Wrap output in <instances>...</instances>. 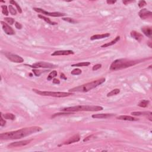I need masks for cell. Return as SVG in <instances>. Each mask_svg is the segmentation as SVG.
Masks as SVG:
<instances>
[{
	"label": "cell",
	"instance_id": "cell-33",
	"mask_svg": "<svg viewBox=\"0 0 152 152\" xmlns=\"http://www.w3.org/2000/svg\"><path fill=\"white\" fill-rule=\"evenodd\" d=\"M69 114H73L72 112H65V113H55L53 115V116H52V118H54L55 117H58V116H61L64 115H66Z\"/></svg>",
	"mask_w": 152,
	"mask_h": 152
},
{
	"label": "cell",
	"instance_id": "cell-41",
	"mask_svg": "<svg viewBox=\"0 0 152 152\" xmlns=\"http://www.w3.org/2000/svg\"><path fill=\"white\" fill-rule=\"evenodd\" d=\"M134 2V1H123V2L125 5H127L128 4L131 3V2Z\"/></svg>",
	"mask_w": 152,
	"mask_h": 152
},
{
	"label": "cell",
	"instance_id": "cell-44",
	"mask_svg": "<svg viewBox=\"0 0 152 152\" xmlns=\"http://www.w3.org/2000/svg\"><path fill=\"white\" fill-rule=\"evenodd\" d=\"M151 44H152V43L150 42H149V44H148V45H149V47H150V48H152V45H151Z\"/></svg>",
	"mask_w": 152,
	"mask_h": 152
},
{
	"label": "cell",
	"instance_id": "cell-2",
	"mask_svg": "<svg viewBox=\"0 0 152 152\" xmlns=\"http://www.w3.org/2000/svg\"><path fill=\"white\" fill-rule=\"evenodd\" d=\"M140 63V61L130 60L128 59H118L112 62L110 66L111 71H118L127 69Z\"/></svg>",
	"mask_w": 152,
	"mask_h": 152
},
{
	"label": "cell",
	"instance_id": "cell-27",
	"mask_svg": "<svg viewBox=\"0 0 152 152\" xmlns=\"http://www.w3.org/2000/svg\"><path fill=\"white\" fill-rule=\"evenodd\" d=\"M10 3L11 4L14 5H15V7H16L17 10L19 12V13H22V10H21V8L20 7V5H19L17 3L16 1H14V0H13V1H10Z\"/></svg>",
	"mask_w": 152,
	"mask_h": 152
},
{
	"label": "cell",
	"instance_id": "cell-26",
	"mask_svg": "<svg viewBox=\"0 0 152 152\" xmlns=\"http://www.w3.org/2000/svg\"><path fill=\"white\" fill-rule=\"evenodd\" d=\"M149 103V101L147 100H143L138 103V106L141 108H146Z\"/></svg>",
	"mask_w": 152,
	"mask_h": 152
},
{
	"label": "cell",
	"instance_id": "cell-36",
	"mask_svg": "<svg viewBox=\"0 0 152 152\" xmlns=\"http://www.w3.org/2000/svg\"><path fill=\"white\" fill-rule=\"evenodd\" d=\"M6 124V121L5 119H4L3 117L1 115V121H0V125L1 127H4Z\"/></svg>",
	"mask_w": 152,
	"mask_h": 152
},
{
	"label": "cell",
	"instance_id": "cell-42",
	"mask_svg": "<svg viewBox=\"0 0 152 152\" xmlns=\"http://www.w3.org/2000/svg\"><path fill=\"white\" fill-rule=\"evenodd\" d=\"M106 2H107L108 4H115L116 2V1H111V0H108V1H106Z\"/></svg>",
	"mask_w": 152,
	"mask_h": 152
},
{
	"label": "cell",
	"instance_id": "cell-19",
	"mask_svg": "<svg viewBox=\"0 0 152 152\" xmlns=\"http://www.w3.org/2000/svg\"><path fill=\"white\" fill-rule=\"evenodd\" d=\"M142 31L143 33L145 34L146 36L149 37V38H151L152 35V30L150 27H148V26H145L142 28Z\"/></svg>",
	"mask_w": 152,
	"mask_h": 152
},
{
	"label": "cell",
	"instance_id": "cell-35",
	"mask_svg": "<svg viewBox=\"0 0 152 152\" xmlns=\"http://www.w3.org/2000/svg\"><path fill=\"white\" fill-rule=\"evenodd\" d=\"M146 5L147 3L145 1L142 0V1H140L139 2H138V7H139L140 8H143V7H144V6Z\"/></svg>",
	"mask_w": 152,
	"mask_h": 152
},
{
	"label": "cell",
	"instance_id": "cell-20",
	"mask_svg": "<svg viewBox=\"0 0 152 152\" xmlns=\"http://www.w3.org/2000/svg\"><path fill=\"white\" fill-rule=\"evenodd\" d=\"M119 40H120V36H117V38H115V39H113V40H112V41L110 42L107 43V44H104V45H102L101 47L102 48H106V47H108V46H112V45H114V44H115L116 43L118 42L119 41Z\"/></svg>",
	"mask_w": 152,
	"mask_h": 152
},
{
	"label": "cell",
	"instance_id": "cell-40",
	"mask_svg": "<svg viewBox=\"0 0 152 152\" xmlns=\"http://www.w3.org/2000/svg\"><path fill=\"white\" fill-rule=\"evenodd\" d=\"M53 83L54 84H59L60 83V81H59L58 79L57 78H54L53 80Z\"/></svg>",
	"mask_w": 152,
	"mask_h": 152
},
{
	"label": "cell",
	"instance_id": "cell-39",
	"mask_svg": "<svg viewBox=\"0 0 152 152\" xmlns=\"http://www.w3.org/2000/svg\"><path fill=\"white\" fill-rule=\"evenodd\" d=\"M93 137V135H91V136H88V137H87L86 138H84V139L83 140V142H87V141L90 140L91 138H92Z\"/></svg>",
	"mask_w": 152,
	"mask_h": 152
},
{
	"label": "cell",
	"instance_id": "cell-15",
	"mask_svg": "<svg viewBox=\"0 0 152 152\" xmlns=\"http://www.w3.org/2000/svg\"><path fill=\"white\" fill-rule=\"evenodd\" d=\"M130 35L132 37L133 39H134L135 40H137L138 42H141L143 38V34H142L141 33H138V32H136V31L133 30L132 32H131L130 33Z\"/></svg>",
	"mask_w": 152,
	"mask_h": 152
},
{
	"label": "cell",
	"instance_id": "cell-25",
	"mask_svg": "<svg viewBox=\"0 0 152 152\" xmlns=\"http://www.w3.org/2000/svg\"><path fill=\"white\" fill-rule=\"evenodd\" d=\"M57 74H58V73H57V71H55V70L51 71V72L49 74L48 76L47 80H48V81L52 80V78H54L57 76Z\"/></svg>",
	"mask_w": 152,
	"mask_h": 152
},
{
	"label": "cell",
	"instance_id": "cell-5",
	"mask_svg": "<svg viewBox=\"0 0 152 152\" xmlns=\"http://www.w3.org/2000/svg\"><path fill=\"white\" fill-rule=\"evenodd\" d=\"M32 90L36 94L44 96H51L55 98H65L73 94L72 92H48V91H41L36 89Z\"/></svg>",
	"mask_w": 152,
	"mask_h": 152
},
{
	"label": "cell",
	"instance_id": "cell-1",
	"mask_svg": "<svg viewBox=\"0 0 152 152\" xmlns=\"http://www.w3.org/2000/svg\"><path fill=\"white\" fill-rule=\"evenodd\" d=\"M42 129L39 127L34 126L31 127L23 128L16 131H10V132H4L0 135V139L2 140H17L23 137H27L35 132L42 131Z\"/></svg>",
	"mask_w": 152,
	"mask_h": 152
},
{
	"label": "cell",
	"instance_id": "cell-31",
	"mask_svg": "<svg viewBox=\"0 0 152 152\" xmlns=\"http://www.w3.org/2000/svg\"><path fill=\"white\" fill-rule=\"evenodd\" d=\"M62 19H63L64 21H67V22H69V23H71V24H74V23H77V21L76 20H75L74 19H71V18H70V17L63 18Z\"/></svg>",
	"mask_w": 152,
	"mask_h": 152
},
{
	"label": "cell",
	"instance_id": "cell-23",
	"mask_svg": "<svg viewBox=\"0 0 152 152\" xmlns=\"http://www.w3.org/2000/svg\"><path fill=\"white\" fill-rule=\"evenodd\" d=\"M119 93H120V90L118 89V88H115V89L112 90V91L109 92V93L107 94V97L113 96L117 95V94H119Z\"/></svg>",
	"mask_w": 152,
	"mask_h": 152
},
{
	"label": "cell",
	"instance_id": "cell-14",
	"mask_svg": "<svg viewBox=\"0 0 152 152\" xmlns=\"http://www.w3.org/2000/svg\"><path fill=\"white\" fill-rule=\"evenodd\" d=\"M114 115L113 113H98V114H94L92 116V118H96V119H104V118H110Z\"/></svg>",
	"mask_w": 152,
	"mask_h": 152
},
{
	"label": "cell",
	"instance_id": "cell-24",
	"mask_svg": "<svg viewBox=\"0 0 152 152\" xmlns=\"http://www.w3.org/2000/svg\"><path fill=\"white\" fill-rule=\"evenodd\" d=\"M90 65V63L89 62H82L77 64H74L71 65V67H87Z\"/></svg>",
	"mask_w": 152,
	"mask_h": 152
},
{
	"label": "cell",
	"instance_id": "cell-22",
	"mask_svg": "<svg viewBox=\"0 0 152 152\" xmlns=\"http://www.w3.org/2000/svg\"><path fill=\"white\" fill-rule=\"evenodd\" d=\"M1 115L3 117V118L5 119H10V120H14L15 118V116L13 113H5V114H2L1 113Z\"/></svg>",
	"mask_w": 152,
	"mask_h": 152
},
{
	"label": "cell",
	"instance_id": "cell-37",
	"mask_svg": "<svg viewBox=\"0 0 152 152\" xmlns=\"http://www.w3.org/2000/svg\"><path fill=\"white\" fill-rule=\"evenodd\" d=\"M33 73L34 74V75H35V76H37V77L40 76V74L42 73L41 71H40V70H36V69H34V70H33Z\"/></svg>",
	"mask_w": 152,
	"mask_h": 152
},
{
	"label": "cell",
	"instance_id": "cell-34",
	"mask_svg": "<svg viewBox=\"0 0 152 152\" xmlns=\"http://www.w3.org/2000/svg\"><path fill=\"white\" fill-rule=\"evenodd\" d=\"M101 67H102V64H96V65H94V66L93 67V68H92V70H93V71H97V70L100 69Z\"/></svg>",
	"mask_w": 152,
	"mask_h": 152
},
{
	"label": "cell",
	"instance_id": "cell-3",
	"mask_svg": "<svg viewBox=\"0 0 152 152\" xmlns=\"http://www.w3.org/2000/svg\"><path fill=\"white\" fill-rule=\"evenodd\" d=\"M105 80H106L105 78H102L99 80H94L84 84L71 88L69 90V92H87L105 83Z\"/></svg>",
	"mask_w": 152,
	"mask_h": 152
},
{
	"label": "cell",
	"instance_id": "cell-16",
	"mask_svg": "<svg viewBox=\"0 0 152 152\" xmlns=\"http://www.w3.org/2000/svg\"><path fill=\"white\" fill-rule=\"evenodd\" d=\"M80 136L78 134H76L74 136H73V137H71V138H70V139L68 140L66 142L63 144V145H68V144H72V143H76V142H78V141H80Z\"/></svg>",
	"mask_w": 152,
	"mask_h": 152
},
{
	"label": "cell",
	"instance_id": "cell-4",
	"mask_svg": "<svg viewBox=\"0 0 152 152\" xmlns=\"http://www.w3.org/2000/svg\"><path fill=\"white\" fill-rule=\"evenodd\" d=\"M103 107L100 106H90V105H78V106H71V107L64 108L62 109L63 112H74L80 111H88V112H98L102 111Z\"/></svg>",
	"mask_w": 152,
	"mask_h": 152
},
{
	"label": "cell",
	"instance_id": "cell-21",
	"mask_svg": "<svg viewBox=\"0 0 152 152\" xmlns=\"http://www.w3.org/2000/svg\"><path fill=\"white\" fill-rule=\"evenodd\" d=\"M38 17H39L40 18V19H42V20H44V21H45L46 23H47L48 24H49V25H57V24H58L57 23L54 22V21H51V20H50V19H49V18L46 17L44 16V15H38Z\"/></svg>",
	"mask_w": 152,
	"mask_h": 152
},
{
	"label": "cell",
	"instance_id": "cell-17",
	"mask_svg": "<svg viewBox=\"0 0 152 152\" xmlns=\"http://www.w3.org/2000/svg\"><path fill=\"white\" fill-rule=\"evenodd\" d=\"M117 118L118 119H119V120L128 121H136L138 120V119H137V118L128 115H121L117 117Z\"/></svg>",
	"mask_w": 152,
	"mask_h": 152
},
{
	"label": "cell",
	"instance_id": "cell-9",
	"mask_svg": "<svg viewBox=\"0 0 152 152\" xmlns=\"http://www.w3.org/2000/svg\"><path fill=\"white\" fill-rule=\"evenodd\" d=\"M32 142V140H23L20 141V142H14V143H11L8 145V147H21V146H25L29 144L30 142Z\"/></svg>",
	"mask_w": 152,
	"mask_h": 152
},
{
	"label": "cell",
	"instance_id": "cell-10",
	"mask_svg": "<svg viewBox=\"0 0 152 152\" xmlns=\"http://www.w3.org/2000/svg\"><path fill=\"white\" fill-rule=\"evenodd\" d=\"M1 25H2V29H3V30L4 31V32L6 34H8V35H13V34H15L14 30L9 25H7V23H5L2 21H1Z\"/></svg>",
	"mask_w": 152,
	"mask_h": 152
},
{
	"label": "cell",
	"instance_id": "cell-32",
	"mask_svg": "<svg viewBox=\"0 0 152 152\" xmlns=\"http://www.w3.org/2000/svg\"><path fill=\"white\" fill-rule=\"evenodd\" d=\"M4 20H5V21H7L8 23H9L10 25H13V23L15 22V20H14V19H13V18H11V17H6V18H5Z\"/></svg>",
	"mask_w": 152,
	"mask_h": 152
},
{
	"label": "cell",
	"instance_id": "cell-30",
	"mask_svg": "<svg viewBox=\"0 0 152 152\" xmlns=\"http://www.w3.org/2000/svg\"><path fill=\"white\" fill-rule=\"evenodd\" d=\"M1 8H2V14H4L5 15H8L9 14V11L8 10L7 7L5 5H1Z\"/></svg>",
	"mask_w": 152,
	"mask_h": 152
},
{
	"label": "cell",
	"instance_id": "cell-18",
	"mask_svg": "<svg viewBox=\"0 0 152 152\" xmlns=\"http://www.w3.org/2000/svg\"><path fill=\"white\" fill-rule=\"evenodd\" d=\"M110 33H104V34H94V35L92 36L90 38V39L92 40H98V39H104V38H108L110 36Z\"/></svg>",
	"mask_w": 152,
	"mask_h": 152
},
{
	"label": "cell",
	"instance_id": "cell-43",
	"mask_svg": "<svg viewBox=\"0 0 152 152\" xmlns=\"http://www.w3.org/2000/svg\"><path fill=\"white\" fill-rule=\"evenodd\" d=\"M60 77H61V78L64 79V80H67V78L66 77H65V75H64V73H61V74Z\"/></svg>",
	"mask_w": 152,
	"mask_h": 152
},
{
	"label": "cell",
	"instance_id": "cell-29",
	"mask_svg": "<svg viewBox=\"0 0 152 152\" xmlns=\"http://www.w3.org/2000/svg\"><path fill=\"white\" fill-rule=\"evenodd\" d=\"M81 73H82V71H81L80 69H74V70L71 71V74L72 75H74V76H78V75L81 74Z\"/></svg>",
	"mask_w": 152,
	"mask_h": 152
},
{
	"label": "cell",
	"instance_id": "cell-8",
	"mask_svg": "<svg viewBox=\"0 0 152 152\" xmlns=\"http://www.w3.org/2000/svg\"><path fill=\"white\" fill-rule=\"evenodd\" d=\"M5 57L11 61L15 63H22L24 62V59L20 56L14 54L10 53V52H5L4 53Z\"/></svg>",
	"mask_w": 152,
	"mask_h": 152
},
{
	"label": "cell",
	"instance_id": "cell-13",
	"mask_svg": "<svg viewBox=\"0 0 152 152\" xmlns=\"http://www.w3.org/2000/svg\"><path fill=\"white\" fill-rule=\"evenodd\" d=\"M131 115L133 116H146L147 117L148 119L152 121V113L150 111H145V112H131Z\"/></svg>",
	"mask_w": 152,
	"mask_h": 152
},
{
	"label": "cell",
	"instance_id": "cell-11",
	"mask_svg": "<svg viewBox=\"0 0 152 152\" xmlns=\"http://www.w3.org/2000/svg\"><path fill=\"white\" fill-rule=\"evenodd\" d=\"M138 15H139L141 19H143V20H145V19H148V18L152 16V13L146 8H143V9L140 11L139 13H138Z\"/></svg>",
	"mask_w": 152,
	"mask_h": 152
},
{
	"label": "cell",
	"instance_id": "cell-6",
	"mask_svg": "<svg viewBox=\"0 0 152 152\" xmlns=\"http://www.w3.org/2000/svg\"><path fill=\"white\" fill-rule=\"evenodd\" d=\"M33 10L34 11H35L36 12H37V13H42L43 14H45V15L51 17H63L64 15H65V13H59V12H48L40 8H33Z\"/></svg>",
	"mask_w": 152,
	"mask_h": 152
},
{
	"label": "cell",
	"instance_id": "cell-28",
	"mask_svg": "<svg viewBox=\"0 0 152 152\" xmlns=\"http://www.w3.org/2000/svg\"><path fill=\"white\" fill-rule=\"evenodd\" d=\"M8 11H9L11 15H15L17 14L16 10H15V8L13 7L12 5H10L8 6Z\"/></svg>",
	"mask_w": 152,
	"mask_h": 152
},
{
	"label": "cell",
	"instance_id": "cell-12",
	"mask_svg": "<svg viewBox=\"0 0 152 152\" xmlns=\"http://www.w3.org/2000/svg\"><path fill=\"white\" fill-rule=\"evenodd\" d=\"M74 52L71 50H61V51H55L51 54L52 56H64L73 55Z\"/></svg>",
	"mask_w": 152,
	"mask_h": 152
},
{
	"label": "cell",
	"instance_id": "cell-38",
	"mask_svg": "<svg viewBox=\"0 0 152 152\" xmlns=\"http://www.w3.org/2000/svg\"><path fill=\"white\" fill-rule=\"evenodd\" d=\"M15 28L17 29H21L22 28V25L20 23H19V22H15Z\"/></svg>",
	"mask_w": 152,
	"mask_h": 152
},
{
	"label": "cell",
	"instance_id": "cell-7",
	"mask_svg": "<svg viewBox=\"0 0 152 152\" xmlns=\"http://www.w3.org/2000/svg\"><path fill=\"white\" fill-rule=\"evenodd\" d=\"M31 67L34 68V69H38V68H42V69H54L57 67L55 65L51 64L49 63H46V62H38L36 63L32 64V65H29Z\"/></svg>",
	"mask_w": 152,
	"mask_h": 152
}]
</instances>
